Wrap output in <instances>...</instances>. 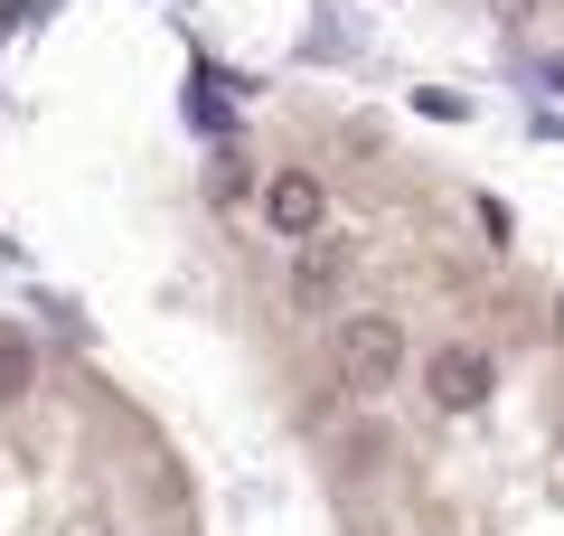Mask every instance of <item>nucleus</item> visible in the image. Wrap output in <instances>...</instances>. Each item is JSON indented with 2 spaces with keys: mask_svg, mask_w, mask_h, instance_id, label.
Instances as JSON below:
<instances>
[{
  "mask_svg": "<svg viewBox=\"0 0 564 536\" xmlns=\"http://www.w3.org/2000/svg\"><path fill=\"white\" fill-rule=\"evenodd\" d=\"M217 207L339 536H564V311L443 160L302 95Z\"/></svg>",
  "mask_w": 564,
  "mask_h": 536,
  "instance_id": "f257e3e1",
  "label": "nucleus"
},
{
  "mask_svg": "<svg viewBox=\"0 0 564 536\" xmlns=\"http://www.w3.org/2000/svg\"><path fill=\"white\" fill-rule=\"evenodd\" d=\"M0 536H207L151 405L20 311H0Z\"/></svg>",
  "mask_w": 564,
  "mask_h": 536,
  "instance_id": "f03ea898",
  "label": "nucleus"
}]
</instances>
